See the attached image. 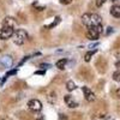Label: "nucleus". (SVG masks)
<instances>
[{"instance_id":"1","label":"nucleus","mask_w":120,"mask_h":120,"mask_svg":"<svg viewBox=\"0 0 120 120\" xmlns=\"http://www.w3.org/2000/svg\"><path fill=\"white\" fill-rule=\"evenodd\" d=\"M82 22L88 28H90V26H101L102 25V18L97 13H84L82 16Z\"/></svg>"},{"instance_id":"2","label":"nucleus","mask_w":120,"mask_h":120,"mask_svg":"<svg viewBox=\"0 0 120 120\" xmlns=\"http://www.w3.org/2000/svg\"><path fill=\"white\" fill-rule=\"evenodd\" d=\"M12 38H13L15 45H17V46H22V45H24L25 41H26L28 34H26V31H25L24 29H17L16 31L13 33Z\"/></svg>"},{"instance_id":"3","label":"nucleus","mask_w":120,"mask_h":120,"mask_svg":"<svg viewBox=\"0 0 120 120\" xmlns=\"http://www.w3.org/2000/svg\"><path fill=\"white\" fill-rule=\"evenodd\" d=\"M102 31H103L102 25L101 26H90V28H88L86 36H88L89 40H91V41H96V40L100 37V35H101Z\"/></svg>"},{"instance_id":"4","label":"nucleus","mask_w":120,"mask_h":120,"mask_svg":"<svg viewBox=\"0 0 120 120\" xmlns=\"http://www.w3.org/2000/svg\"><path fill=\"white\" fill-rule=\"evenodd\" d=\"M13 33H15V30L11 26H3L1 29H0V40H8V38H11L13 36Z\"/></svg>"},{"instance_id":"5","label":"nucleus","mask_w":120,"mask_h":120,"mask_svg":"<svg viewBox=\"0 0 120 120\" xmlns=\"http://www.w3.org/2000/svg\"><path fill=\"white\" fill-rule=\"evenodd\" d=\"M28 107L30 111H33V112H40L42 109V103L40 100H36V98H33V100H30V101L28 102Z\"/></svg>"},{"instance_id":"6","label":"nucleus","mask_w":120,"mask_h":120,"mask_svg":"<svg viewBox=\"0 0 120 120\" xmlns=\"http://www.w3.org/2000/svg\"><path fill=\"white\" fill-rule=\"evenodd\" d=\"M82 90H83V94H84V97H85V100L88 102H93V101H95V98H96V96H95V94L90 90L88 86H83L82 88Z\"/></svg>"},{"instance_id":"7","label":"nucleus","mask_w":120,"mask_h":120,"mask_svg":"<svg viewBox=\"0 0 120 120\" xmlns=\"http://www.w3.org/2000/svg\"><path fill=\"white\" fill-rule=\"evenodd\" d=\"M64 101H65V103L67 105V107H70V108H76V107H78L77 101H75V98H73L71 95H65V96H64Z\"/></svg>"},{"instance_id":"8","label":"nucleus","mask_w":120,"mask_h":120,"mask_svg":"<svg viewBox=\"0 0 120 120\" xmlns=\"http://www.w3.org/2000/svg\"><path fill=\"white\" fill-rule=\"evenodd\" d=\"M0 63H1V65L4 67H11L13 65V60L10 55H4L1 59H0Z\"/></svg>"},{"instance_id":"9","label":"nucleus","mask_w":120,"mask_h":120,"mask_svg":"<svg viewBox=\"0 0 120 120\" xmlns=\"http://www.w3.org/2000/svg\"><path fill=\"white\" fill-rule=\"evenodd\" d=\"M16 25V19L12 17H6L4 21H3V26H11L13 28Z\"/></svg>"},{"instance_id":"10","label":"nucleus","mask_w":120,"mask_h":120,"mask_svg":"<svg viewBox=\"0 0 120 120\" xmlns=\"http://www.w3.org/2000/svg\"><path fill=\"white\" fill-rule=\"evenodd\" d=\"M111 15L115 18H120V5H113L111 7Z\"/></svg>"},{"instance_id":"11","label":"nucleus","mask_w":120,"mask_h":120,"mask_svg":"<svg viewBox=\"0 0 120 120\" xmlns=\"http://www.w3.org/2000/svg\"><path fill=\"white\" fill-rule=\"evenodd\" d=\"M56 100H58V97H56V93H55V91H51V93L48 94L47 101L51 103V105H54V103L56 102Z\"/></svg>"},{"instance_id":"12","label":"nucleus","mask_w":120,"mask_h":120,"mask_svg":"<svg viewBox=\"0 0 120 120\" xmlns=\"http://www.w3.org/2000/svg\"><path fill=\"white\" fill-rule=\"evenodd\" d=\"M66 63H67L66 59H60V60H58V61H56L55 66H56L59 70H64L65 66H66Z\"/></svg>"},{"instance_id":"13","label":"nucleus","mask_w":120,"mask_h":120,"mask_svg":"<svg viewBox=\"0 0 120 120\" xmlns=\"http://www.w3.org/2000/svg\"><path fill=\"white\" fill-rule=\"evenodd\" d=\"M60 21H61V18H60V17H55L54 21H53L51 24H49L48 26H45V29H53L54 26H56V25L60 23Z\"/></svg>"},{"instance_id":"14","label":"nucleus","mask_w":120,"mask_h":120,"mask_svg":"<svg viewBox=\"0 0 120 120\" xmlns=\"http://www.w3.org/2000/svg\"><path fill=\"white\" fill-rule=\"evenodd\" d=\"M17 71H18V70H16V68H15V70H11V71H8V72H7L5 76H4V78H3V81H1V83H0V84L3 85V84L5 83V81H6V79H7L8 77H11V76L16 75V73H17Z\"/></svg>"},{"instance_id":"15","label":"nucleus","mask_w":120,"mask_h":120,"mask_svg":"<svg viewBox=\"0 0 120 120\" xmlns=\"http://www.w3.org/2000/svg\"><path fill=\"white\" fill-rule=\"evenodd\" d=\"M96 53V49H94V51H89V52H86V54H85V56H84V60L86 63H89L90 60H91V58L94 56V54Z\"/></svg>"},{"instance_id":"16","label":"nucleus","mask_w":120,"mask_h":120,"mask_svg":"<svg viewBox=\"0 0 120 120\" xmlns=\"http://www.w3.org/2000/svg\"><path fill=\"white\" fill-rule=\"evenodd\" d=\"M66 88H67L68 91H73V90H75L77 86H76V84H75L73 81H68V82L66 83Z\"/></svg>"},{"instance_id":"17","label":"nucleus","mask_w":120,"mask_h":120,"mask_svg":"<svg viewBox=\"0 0 120 120\" xmlns=\"http://www.w3.org/2000/svg\"><path fill=\"white\" fill-rule=\"evenodd\" d=\"M113 79H114L115 82H120V70L113 73Z\"/></svg>"},{"instance_id":"18","label":"nucleus","mask_w":120,"mask_h":120,"mask_svg":"<svg viewBox=\"0 0 120 120\" xmlns=\"http://www.w3.org/2000/svg\"><path fill=\"white\" fill-rule=\"evenodd\" d=\"M105 3H106V0H96V1H95V4H96L97 7H101Z\"/></svg>"},{"instance_id":"19","label":"nucleus","mask_w":120,"mask_h":120,"mask_svg":"<svg viewBox=\"0 0 120 120\" xmlns=\"http://www.w3.org/2000/svg\"><path fill=\"white\" fill-rule=\"evenodd\" d=\"M59 120H68V118H67V115L60 113V114H59Z\"/></svg>"},{"instance_id":"20","label":"nucleus","mask_w":120,"mask_h":120,"mask_svg":"<svg viewBox=\"0 0 120 120\" xmlns=\"http://www.w3.org/2000/svg\"><path fill=\"white\" fill-rule=\"evenodd\" d=\"M71 3H72V0H60V4H63V5H68Z\"/></svg>"},{"instance_id":"21","label":"nucleus","mask_w":120,"mask_h":120,"mask_svg":"<svg viewBox=\"0 0 120 120\" xmlns=\"http://www.w3.org/2000/svg\"><path fill=\"white\" fill-rule=\"evenodd\" d=\"M34 6L36 7L37 6V3H34ZM43 10H45V6H38L37 7V11H43Z\"/></svg>"},{"instance_id":"22","label":"nucleus","mask_w":120,"mask_h":120,"mask_svg":"<svg viewBox=\"0 0 120 120\" xmlns=\"http://www.w3.org/2000/svg\"><path fill=\"white\" fill-rule=\"evenodd\" d=\"M115 96H116L118 98H120V88H119V89H116V91H115Z\"/></svg>"},{"instance_id":"23","label":"nucleus","mask_w":120,"mask_h":120,"mask_svg":"<svg viewBox=\"0 0 120 120\" xmlns=\"http://www.w3.org/2000/svg\"><path fill=\"white\" fill-rule=\"evenodd\" d=\"M29 58H30V56H24V59H23V60H22V61H21V64H19V65H23V64H24V63H25V61H26V60H28V59H29Z\"/></svg>"},{"instance_id":"24","label":"nucleus","mask_w":120,"mask_h":120,"mask_svg":"<svg viewBox=\"0 0 120 120\" xmlns=\"http://www.w3.org/2000/svg\"><path fill=\"white\" fill-rule=\"evenodd\" d=\"M115 67H116L118 70H120V60H118V61L115 63Z\"/></svg>"},{"instance_id":"25","label":"nucleus","mask_w":120,"mask_h":120,"mask_svg":"<svg viewBox=\"0 0 120 120\" xmlns=\"http://www.w3.org/2000/svg\"><path fill=\"white\" fill-rule=\"evenodd\" d=\"M115 55L116 56H120V48H118L116 51H115Z\"/></svg>"},{"instance_id":"26","label":"nucleus","mask_w":120,"mask_h":120,"mask_svg":"<svg viewBox=\"0 0 120 120\" xmlns=\"http://www.w3.org/2000/svg\"><path fill=\"white\" fill-rule=\"evenodd\" d=\"M36 75H45V71H36Z\"/></svg>"},{"instance_id":"27","label":"nucleus","mask_w":120,"mask_h":120,"mask_svg":"<svg viewBox=\"0 0 120 120\" xmlns=\"http://www.w3.org/2000/svg\"><path fill=\"white\" fill-rule=\"evenodd\" d=\"M41 67H43V68H48V67H49V65H48V64H47V65L42 64V65H41Z\"/></svg>"}]
</instances>
